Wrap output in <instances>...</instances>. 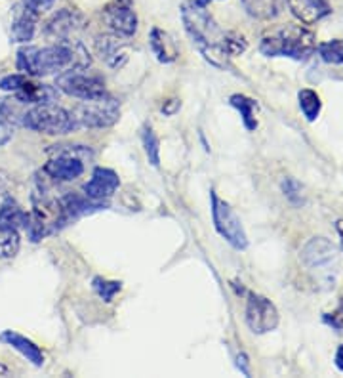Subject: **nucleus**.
<instances>
[{"label": "nucleus", "instance_id": "obj_1", "mask_svg": "<svg viewBox=\"0 0 343 378\" xmlns=\"http://www.w3.org/2000/svg\"><path fill=\"white\" fill-rule=\"evenodd\" d=\"M88 50L77 41L56 42L52 46H23L18 50L16 65L27 77H50L67 69H88Z\"/></svg>", "mask_w": 343, "mask_h": 378}, {"label": "nucleus", "instance_id": "obj_2", "mask_svg": "<svg viewBox=\"0 0 343 378\" xmlns=\"http://www.w3.org/2000/svg\"><path fill=\"white\" fill-rule=\"evenodd\" d=\"M181 19L187 35L202 58L218 69H227L229 56L225 52V31H221L216 19L206 12V8L195 4V0L185 2L181 6Z\"/></svg>", "mask_w": 343, "mask_h": 378}, {"label": "nucleus", "instance_id": "obj_3", "mask_svg": "<svg viewBox=\"0 0 343 378\" xmlns=\"http://www.w3.org/2000/svg\"><path fill=\"white\" fill-rule=\"evenodd\" d=\"M317 38L303 25H284L271 35L263 36L260 52L267 58H292L305 61L315 54Z\"/></svg>", "mask_w": 343, "mask_h": 378}, {"label": "nucleus", "instance_id": "obj_4", "mask_svg": "<svg viewBox=\"0 0 343 378\" xmlns=\"http://www.w3.org/2000/svg\"><path fill=\"white\" fill-rule=\"evenodd\" d=\"M23 126L33 132L46 134V136H65L78 128L77 120L71 111L61 107L56 102L36 103L25 111Z\"/></svg>", "mask_w": 343, "mask_h": 378}, {"label": "nucleus", "instance_id": "obj_5", "mask_svg": "<svg viewBox=\"0 0 343 378\" xmlns=\"http://www.w3.org/2000/svg\"><path fill=\"white\" fill-rule=\"evenodd\" d=\"M52 159L44 164L42 174L53 184L73 182L84 174V161L94 153L84 145H52Z\"/></svg>", "mask_w": 343, "mask_h": 378}, {"label": "nucleus", "instance_id": "obj_6", "mask_svg": "<svg viewBox=\"0 0 343 378\" xmlns=\"http://www.w3.org/2000/svg\"><path fill=\"white\" fill-rule=\"evenodd\" d=\"M78 126L86 128H109L117 125L120 119V103L109 94L83 100L75 111H71Z\"/></svg>", "mask_w": 343, "mask_h": 378}, {"label": "nucleus", "instance_id": "obj_7", "mask_svg": "<svg viewBox=\"0 0 343 378\" xmlns=\"http://www.w3.org/2000/svg\"><path fill=\"white\" fill-rule=\"evenodd\" d=\"M210 201H212V220L213 228L221 237H223L233 248L244 251L248 246V235L244 231V226L237 212L231 209V204L225 203L218 197V193L210 191Z\"/></svg>", "mask_w": 343, "mask_h": 378}, {"label": "nucleus", "instance_id": "obj_8", "mask_svg": "<svg viewBox=\"0 0 343 378\" xmlns=\"http://www.w3.org/2000/svg\"><path fill=\"white\" fill-rule=\"evenodd\" d=\"M56 88L67 96L78 98V100H90V98L105 94V83L97 75H90L86 69H67L58 75Z\"/></svg>", "mask_w": 343, "mask_h": 378}, {"label": "nucleus", "instance_id": "obj_9", "mask_svg": "<svg viewBox=\"0 0 343 378\" xmlns=\"http://www.w3.org/2000/svg\"><path fill=\"white\" fill-rule=\"evenodd\" d=\"M278 310L261 294H248L246 300V325L254 335H265L278 327Z\"/></svg>", "mask_w": 343, "mask_h": 378}, {"label": "nucleus", "instance_id": "obj_10", "mask_svg": "<svg viewBox=\"0 0 343 378\" xmlns=\"http://www.w3.org/2000/svg\"><path fill=\"white\" fill-rule=\"evenodd\" d=\"M300 260L307 270L332 275L337 268V248L324 237H315L302 248Z\"/></svg>", "mask_w": 343, "mask_h": 378}, {"label": "nucleus", "instance_id": "obj_11", "mask_svg": "<svg viewBox=\"0 0 343 378\" xmlns=\"http://www.w3.org/2000/svg\"><path fill=\"white\" fill-rule=\"evenodd\" d=\"M95 54L100 60L111 69H122L128 61V46H126L125 36L119 35H100L95 36Z\"/></svg>", "mask_w": 343, "mask_h": 378}, {"label": "nucleus", "instance_id": "obj_12", "mask_svg": "<svg viewBox=\"0 0 343 378\" xmlns=\"http://www.w3.org/2000/svg\"><path fill=\"white\" fill-rule=\"evenodd\" d=\"M119 186V174L115 170L95 167L94 172H92V178L83 186V193L92 201H107V199H111L115 195Z\"/></svg>", "mask_w": 343, "mask_h": 378}, {"label": "nucleus", "instance_id": "obj_13", "mask_svg": "<svg viewBox=\"0 0 343 378\" xmlns=\"http://www.w3.org/2000/svg\"><path fill=\"white\" fill-rule=\"evenodd\" d=\"M84 25V16L77 10H69L63 8L60 12L56 14L50 21L46 23V33L48 38H53L56 42H65L71 41V35L75 31H78Z\"/></svg>", "mask_w": 343, "mask_h": 378}, {"label": "nucleus", "instance_id": "obj_14", "mask_svg": "<svg viewBox=\"0 0 343 378\" xmlns=\"http://www.w3.org/2000/svg\"><path fill=\"white\" fill-rule=\"evenodd\" d=\"M103 19H105V23L109 25V29L115 35L125 36V38H130V36L136 35L137 16L128 4H120V2L109 4L103 10Z\"/></svg>", "mask_w": 343, "mask_h": 378}, {"label": "nucleus", "instance_id": "obj_15", "mask_svg": "<svg viewBox=\"0 0 343 378\" xmlns=\"http://www.w3.org/2000/svg\"><path fill=\"white\" fill-rule=\"evenodd\" d=\"M36 21H38V14L25 6L23 2L18 4L12 14V25H10L12 41L19 42V44L33 41L36 33Z\"/></svg>", "mask_w": 343, "mask_h": 378}, {"label": "nucleus", "instance_id": "obj_16", "mask_svg": "<svg viewBox=\"0 0 343 378\" xmlns=\"http://www.w3.org/2000/svg\"><path fill=\"white\" fill-rule=\"evenodd\" d=\"M286 4L303 25L319 23L332 12L328 0H286Z\"/></svg>", "mask_w": 343, "mask_h": 378}, {"label": "nucleus", "instance_id": "obj_17", "mask_svg": "<svg viewBox=\"0 0 343 378\" xmlns=\"http://www.w3.org/2000/svg\"><path fill=\"white\" fill-rule=\"evenodd\" d=\"M0 342H4L8 344V346H12L14 350H18L19 354L23 355L31 365H44V354H42V350L38 348L31 338H27V336L19 335L16 330H4V332L0 335Z\"/></svg>", "mask_w": 343, "mask_h": 378}, {"label": "nucleus", "instance_id": "obj_18", "mask_svg": "<svg viewBox=\"0 0 343 378\" xmlns=\"http://www.w3.org/2000/svg\"><path fill=\"white\" fill-rule=\"evenodd\" d=\"M58 94H60V90L50 86V84H38L27 78L23 86H21L14 96L21 100L25 105H36V103L56 102V100H58Z\"/></svg>", "mask_w": 343, "mask_h": 378}, {"label": "nucleus", "instance_id": "obj_19", "mask_svg": "<svg viewBox=\"0 0 343 378\" xmlns=\"http://www.w3.org/2000/svg\"><path fill=\"white\" fill-rule=\"evenodd\" d=\"M149 46H151V52L157 56V60L160 63H172V61L178 60V46H176V41L172 38L166 31L154 27L151 29V36H149Z\"/></svg>", "mask_w": 343, "mask_h": 378}, {"label": "nucleus", "instance_id": "obj_20", "mask_svg": "<svg viewBox=\"0 0 343 378\" xmlns=\"http://www.w3.org/2000/svg\"><path fill=\"white\" fill-rule=\"evenodd\" d=\"M248 16L260 21H271L278 18L286 8V0H241Z\"/></svg>", "mask_w": 343, "mask_h": 378}, {"label": "nucleus", "instance_id": "obj_21", "mask_svg": "<svg viewBox=\"0 0 343 378\" xmlns=\"http://www.w3.org/2000/svg\"><path fill=\"white\" fill-rule=\"evenodd\" d=\"M25 212L21 209V204L12 197H6L0 204V231H19V229L23 228L25 222Z\"/></svg>", "mask_w": 343, "mask_h": 378}, {"label": "nucleus", "instance_id": "obj_22", "mask_svg": "<svg viewBox=\"0 0 343 378\" xmlns=\"http://www.w3.org/2000/svg\"><path fill=\"white\" fill-rule=\"evenodd\" d=\"M231 107H235L243 117V125L246 130H255L258 128V120H255V111H258V102L252 98L244 96V94H233L229 98Z\"/></svg>", "mask_w": 343, "mask_h": 378}, {"label": "nucleus", "instance_id": "obj_23", "mask_svg": "<svg viewBox=\"0 0 343 378\" xmlns=\"http://www.w3.org/2000/svg\"><path fill=\"white\" fill-rule=\"evenodd\" d=\"M23 229H25V233H27V239H29L31 243H38V241L44 239L48 233H52L50 226H48V224L44 222L38 214H36L35 210L25 214Z\"/></svg>", "mask_w": 343, "mask_h": 378}, {"label": "nucleus", "instance_id": "obj_24", "mask_svg": "<svg viewBox=\"0 0 343 378\" xmlns=\"http://www.w3.org/2000/svg\"><path fill=\"white\" fill-rule=\"evenodd\" d=\"M297 100H300V109H302L303 117L309 120V122H315L319 119L320 109H322V102H320V96L315 90H302L297 94Z\"/></svg>", "mask_w": 343, "mask_h": 378}, {"label": "nucleus", "instance_id": "obj_25", "mask_svg": "<svg viewBox=\"0 0 343 378\" xmlns=\"http://www.w3.org/2000/svg\"><path fill=\"white\" fill-rule=\"evenodd\" d=\"M25 103L18 98H2L0 100V115L12 122V125H23V117H25Z\"/></svg>", "mask_w": 343, "mask_h": 378}, {"label": "nucleus", "instance_id": "obj_26", "mask_svg": "<svg viewBox=\"0 0 343 378\" xmlns=\"http://www.w3.org/2000/svg\"><path fill=\"white\" fill-rule=\"evenodd\" d=\"M143 147H145V155H147L149 162L153 164L154 168L160 167V142L159 136L154 134V130L151 126H143L142 132Z\"/></svg>", "mask_w": 343, "mask_h": 378}, {"label": "nucleus", "instance_id": "obj_27", "mask_svg": "<svg viewBox=\"0 0 343 378\" xmlns=\"http://www.w3.org/2000/svg\"><path fill=\"white\" fill-rule=\"evenodd\" d=\"M21 239H19V231H0V260H12L19 252Z\"/></svg>", "mask_w": 343, "mask_h": 378}, {"label": "nucleus", "instance_id": "obj_28", "mask_svg": "<svg viewBox=\"0 0 343 378\" xmlns=\"http://www.w3.org/2000/svg\"><path fill=\"white\" fill-rule=\"evenodd\" d=\"M319 54L326 63H343V41L336 38V41L320 44Z\"/></svg>", "mask_w": 343, "mask_h": 378}, {"label": "nucleus", "instance_id": "obj_29", "mask_svg": "<svg viewBox=\"0 0 343 378\" xmlns=\"http://www.w3.org/2000/svg\"><path fill=\"white\" fill-rule=\"evenodd\" d=\"M92 285H94V290L97 293V296L103 298V302H111L115 298V294L120 293V288H122L120 281H107V279H101V277H95Z\"/></svg>", "mask_w": 343, "mask_h": 378}, {"label": "nucleus", "instance_id": "obj_30", "mask_svg": "<svg viewBox=\"0 0 343 378\" xmlns=\"http://www.w3.org/2000/svg\"><path fill=\"white\" fill-rule=\"evenodd\" d=\"M280 189H283L284 197L288 199L292 204H303V187L297 180H294L290 176H288V178H283Z\"/></svg>", "mask_w": 343, "mask_h": 378}, {"label": "nucleus", "instance_id": "obj_31", "mask_svg": "<svg viewBox=\"0 0 343 378\" xmlns=\"http://www.w3.org/2000/svg\"><path fill=\"white\" fill-rule=\"evenodd\" d=\"M248 48V42L243 35L238 33H225V52L229 58H235V56H241L244 50Z\"/></svg>", "mask_w": 343, "mask_h": 378}, {"label": "nucleus", "instance_id": "obj_32", "mask_svg": "<svg viewBox=\"0 0 343 378\" xmlns=\"http://www.w3.org/2000/svg\"><path fill=\"white\" fill-rule=\"evenodd\" d=\"M27 80V75L23 73H16V75H6V77L0 78V90L10 92V94H16V92L23 86V83Z\"/></svg>", "mask_w": 343, "mask_h": 378}, {"label": "nucleus", "instance_id": "obj_33", "mask_svg": "<svg viewBox=\"0 0 343 378\" xmlns=\"http://www.w3.org/2000/svg\"><path fill=\"white\" fill-rule=\"evenodd\" d=\"M324 321L326 325H330L332 329H336L337 332H343V304L337 308L336 312L326 313Z\"/></svg>", "mask_w": 343, "mask_h": 378}, {"label": "nucleus", "instance_id": "obj_34", "mask_svg": "<svg viewBox=\"0 0 343 378\" xmlns=\"http://www.w3.org/2000/svg\"><path fill=\"white\" fill-rule=\"evenodd\" d=\"M21 2H23L27 8H31L33 12L44 14V12H48V10H52L53 2H56V0H21Z\"/></svg>", "mask_w": 343, "mask_h": 378}, {"label": "nucleus", "instance_id": "obj_35", "mask_svg": "<svg viewBox=\"0 0 343 378\" xmlns=\"http://www.w3.org/2000/svg\"><path fill=\"white\" fill-rule=\"evenodd\" d=\"M12 138H14V125L12 122H8V120L0 115V147L6 145Z\"/></svg>", "mask_w": 343, "mask_h": 378}, {"label": "nucleus", "instance_id": "obj_36", "mask_svg": "<svg viewBox=\"0 0 343 378\" xmlns=\"http://www.w3.org/2000/svg\"><path fill=\"white\" fill-rule=\"evenodd\" d=\"M237 367H238V371L243 372L244 377H250V361H248V355L244 354V352H241V354L237 355Z\"/></svg>", "mask_w": 343, "mask_h": 378}, {"label": "nucleus", "instance_id": "obj_37", "mask_svg": "<svg viewBox=\"0 0 343 378\" xmlns=\"http://www.w3.org/2000/svg\"><path fill=\"white\" fill-rule=\"evenodd\" d=\"M336 367L343 372V344L337 348V352H336Z\"/></svg>", "mask_w": 343, "mask_h": 378}, {"label": "nucleus", "instance_id": "obj_38", "mask_svg": "<svg viewBox=\"0 0 343 378\" xmlns=\"http://www.w3.org/2000/svg\"><path fill=\"white\" fill-rule=\"evenodd\" d=\"M6 186H8V174H6V172H2V170H0V193L6 189Z\"/></svg>", "mask_w": 343, "mask_h": 378}, {"label": "nucleus", "instance_id": "obj_39", "mask_svg": "<svg viewBox=\"0 0 343 378\" xmlns=\"http://www.w3.org/2000/svg\"><path fill=\"white\" fill-rule=\"evenodd\" d=\"M337 233H339V237H342V248H343V220H339V222H337Z\"/></svg>", "mask_w": 343, "mask_h": 378}, {"label": "nucleus", "instance_id": "obj_40", "mask_svg": "<svg viewBox=\"0 0 343 378\" xmlns=\"http://www.w3.org/2000/svg\"><path fill=\"white\" fill-rule=\"evenodd\" d=\"M210 2H213V0H195V4H199V6H202V8H206Z\"/></svg>", "mask_w": 343, "mask_h": 378}, {"label": "nucleus", "instance_id": "obj_41", "mask_svg": "<svg viewBox=\"0 0 343 378\" xmlns=\"http://www.w3.org/2000/svg\"><path fill=\"white\" fill-rule=\"evenodd\" d=\"M8 372H10V369H8L6 365H2V363H0V377H4V374H8Z\"/></svg>", "mask_w": 343, "mask_h": 378}]
</instances>
